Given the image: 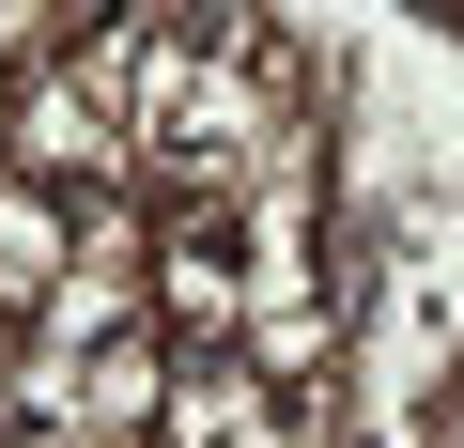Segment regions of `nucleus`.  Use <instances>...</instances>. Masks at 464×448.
<instances>
[{
  "label": "nucleus",
  "instance_id": "1",
  "mask_svg": "<svg viewBox=\"0 0 464 448\" xmlns=\"http://www.w3.org/2000/svg\"><path fill=\"white\" fill-rule=\"evenodd\" d=\"M0 170H32V186H140V124L124 93H93L78 62H16V124H0Z\"/></svg>",
  "mask_w": 464,
  "mask_h": 448
},
{
  "label": "nucleus",
  "instance_id": "2",
  "mask_svg": "<svg viewBox=\"0 0 464 448\" xmlns=\"http://www.w3.org/2000/svg\"><path fill=\"white\" fill-rule=\"evenodd\" d=\"M155 325L186 356H232L248 340V248H232V201H155V263H140Z\"/></svg>",
  "mask_w": 464,
  "mask_h": 448
},
{
  "label": "nucleus",
  "instance_id": "3",
  "mask_svg": "<svg viewBox=\"0 0 464 448\" xmlns=\"http://www.w3.org/2000/svg\"><path fill=\"white\" fill-rule=\"evenodd\" d=\"M63 263H78V201L32 186V170H0V325H32L63 294Z\"/></svg>",
  "mask_w": 464,
  "mask_h": 448
},
{
  "label": "nucleus",
  "instance_id": "4",
  "mask_svg": "<svg viewBox=\"0 0 464 448\" xmlns=\"http://www.w3.org/2000/svg\"><path fill=\"white\" fill-rule=\"evenodd\" d=\"M0 124H16V47H0Z\"/></svg>",
  "mask_w": 464,
  "mask_h": 448
},
{
  "label": "nucleus",
  "instance_id": "5",
  "mask_svg": "<svg viewBox=\"0 0 464 448\" xmlns=\"http://www.w3.org/2000/svg\"><path fill=\"white\" fill-rule=\"evenodd\" d=\"M0 433H16V402H0Z\"/></svg>",
  "mask_w": 464,
  "mask_h": 448
}]
</instances>
